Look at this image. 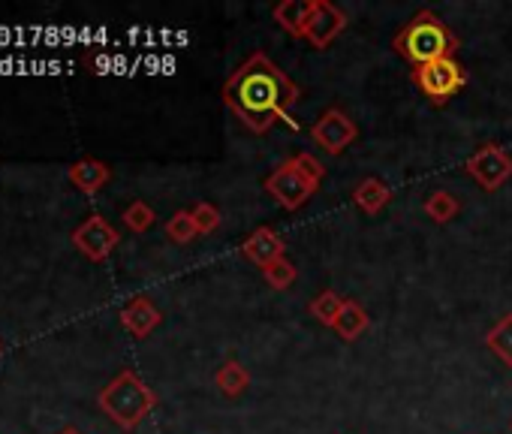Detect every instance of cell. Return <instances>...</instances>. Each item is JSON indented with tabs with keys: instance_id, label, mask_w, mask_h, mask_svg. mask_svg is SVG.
Wrapping results in <instances>:
<instances>
[{
	"instance_id": "15",
	"label": "cell",
	"mask_w": 512,
	"mask_h": 434,
	"mask_svg": "<svg viewBox=\"0 0 512 434\" xmlns=\"http://www.w3.org/2000/svg\"><path fill=\"white\" fill-rule=\"evenodd\" d=\"M308 4L311 0H284V4H278L275 7V22L287 31V34H293L296 40H305V19H308Z\"/></svg>"
},
{
	"instance_id": "12",
	"label": "cell",
	"mask_w": 512,
	"mask_h": 434,
	"mask_svg": "<svg viewBox=\"0 0 512 434\" xmlns=\"http://www.w3.org/2000/svg\"><path fill=\"white\" fill-rule=\"evenodd\" d=\"M392 202V190L389 184H383L380 178H362L356 187H353V205L362 211V214H380L386 205Z\"/></svg>"
},
{
	"instance_id": "6",
	"label": "cell",
	"mask_w": 512,
	"mask_h": 434,
	"mask_svg": "<svg viewBox=\"0 0 512 434\" xmlns=\"http://www.w3.org/2000/svg\"><path fill=\"white\" fill-rule=\"evenodd\" d=\"M464 172L485 190L494 193L500 190L509 178H512V154L497 145V142H485L479 145L467 160H464Z\"/></svg>"
},
{
	"instance_id": "16",
	"label": "cell",
	"mask_w": 512,
	"mask_h": 434,
	"mask_svg": "<svg viewBox=\"0 0 512 434\" xmlns=\"http://www.w3.org/2000/svg\"><path fill=\"white\" fill-rule=\"evenodd\" d=\"M214 383H217V389H220L226 398H238V395H244L247 386H250V371H247L241 362L229 359V362H223V365L217 368Z\"/></svg>"
},
{
	"instance_id": "21",
	"label": "cell",
	"mask_w": 512,
	"mask_h": 434,
	"mask_svg": "<svg viewBox=\"0 0 512 434\" xmlns=\"http://www.w3.org/2000/svg\"><path fill=\"white\" fill-rule=\"evenodd\" d=\"M263 278H266V284L272 287V290H278V293H284V290H290L293 284H296V278H299V272H296V266L284 257V260H278V263H272L269 269H263Z\"/></svg>"
},
{
	"instance_id": "11",
	"label": "cell",
	"mask_w": 512,
	"mask_h": 434,
	"mask_svg": "<svg viewBox=\"0 0 512 434\" xmlns=\"http://www.w3.org/2000/svg\"><path fill=\"white\" fill-rule=\"evenodd\" d=\"M160 320H163V314L148 296H136L121 308V323L133 338H148L160 326Z\"/></svg>"
},
{
	"instance_id": "24",
	"label": "cell",
	"mask_w": 512,
	"mask_h": 434,
	"mask_svg": "<svg viewBox=\"0 0 512 434\" xmlns=\"http://www.w3.org/2000/svg\"><path fill=\"white\" fill-rule=\"evenodd\" d=\"M58 434H82V431H79V428H73V425H67V428H61Z\"/></svg>"
},
{
	"instance_id": "22",
	"label": "cell",
	"mask_w": 512,
	"mask_h": 434,
	"mask_svg": "<svg viewBox=\"0 0 512 434\" xmlns=\"http://www.w3.org/2000/svg\"><path fill=\"white\" fill-rule=\"evenodd\" d=\"M154 208L148 205V202H142V199H136L133 205H127V211H124V224H127V230H133V233H148L151 227H154Z\"/></svg>"
},
{
	"instance_id": "5",
	"label": "cell",
	"mask_w": 512,
	"mask_h": 434,
	"mask_svg": "<svg viewBox=\"0 0 512 434\" xmlns=\"http://www.w3.org/2000/svg\"><path fill=\"white\" fill-rule=\"evenodd\" d=\"M410 79L434 106H446L452 97H458L467 88V70L455 58H443V61L416 67L410 73Z\"/></svg>"
},
{
	"instance_id": "2",
	"label": "cell",
	"mask_w": 512,
	"mask_h": 434,
	"mask_svg": "<svg viewBox=\"0 0 512 434\" xmlns=\"http://www.w3.org/2000/svg\"><path fill=\"white\" fill-rule=\"evenodd\" d=\"M395 52L416 70L443 58H455L461 43L452 34V28L431 10L416 13L398 34H395Z\"/></svg>"
},
{
	"instance_id": "4",
	"label": "cell",
	"mask_w": 512,
	"mask_h": 434,
	"mask_svg": "<svg viewBox=\"0 0 512 434\" xmlns=\"http://www.w3.org/2000/svg\"><path fill=\"white\" fill-rule=\"evenodd\" d=\"M97 404H100V410L112 422H118L121 428L133 431L157 407V395H154V389L136 371L127 368L112 383L103 386V392L97 395Z\"/></svg>"
},
{
	"instance_id": "9",
	"label": "cell",
	"mask_w": 512,
	"mask_h": 434,
	"mask_svg": "<svg viewBox=\"0 0 512 434\" xmlns=\"http://www.w3.org/2000/svg\"><path fill=\"white\" fill-rule=\"evenodd\" d=\"M118 242H121L118 230L106 221V217H100V214H91L88 221H85L82 227H76V233H73V245H76L88 260H94V263L109 260L112 251L118 248Z\"/></svg>"
},
{
	"instance_id": "13",
	"label": "cell",
	"mask_w": 512,
	"mask_h": 434,
	"mask_svg": "<svg viewBox=\"0 0 512 434\" xmlns=\"http://www.w3.org/2000/svg\"><path fill=\"white\" fill-rule=\"evenodd\" d=\"M368 326H371L368 311H365L356 299H347V302H344V311L338 314V320H335V326H332V332H335L338 338H344V341H359V338L368 332Z\"/></svg>"
},
{
	"instance_id": "10",
	"label": "cell",
	"mask_w": 512,
	"mask_h": 434,
	"mask_svg": "<svg viewBox=\"0 0 512 434\" xmlns=\"http://www.w3.org/2000/svg\"><path fill=\"white\" fill-rule=\"evenodd\" d=\"M241 257L250 260L253 266H260V269H269L272 263L284 260L287 257V245L284 239L272 230V227H256L244 242H241Z\"/></svg>"
},
{
	"instance_id": "20",
	"label": "cell",
	"mask_w": 512,
	"mask_h": 434,
	"mask_svg": "<svg viewBox=\"0 0 512 434\" xmlns=\"http://www.w3.org/2000/svg\"><path fill=\"white\" fill-rule=\"evenodd\" d=\"M166 236L175 242V245H190L199 230H196V221H193V214L190 211H175L169 221H166Z\"/></svg>"
},
{
	"instance_id": "19",
	"label": "cell",
	"mask_w": 512,
	"mask_h": 434,
	"mask_svg": "<svg viewBox=\"0 0 512 434\" xmlns=\"http://www.w3.org/2000/svg\"><path fill=\"white\" fill-rule=\"evenodd\" d=\"M344 296H338L335 290H323L317 299H311V305H308V311H311V317L317 320V323H323L326 329H332L335 326V320H338V314L344 311Z\"/></svg>"
},
{
	"instance_id": "1",
	"label": "cell",
	"mask_w": 512,
	"mask_h": 434,
	"mask_svg": "<svg viewBox=\"0 0 512 434\" xmlns=\"http://www.w3.org/2000/svg\"><path fill=\"white\" fill-rule=\"evenodd\" d=\"M226 109L256 136L269 133L275 124H287L299 130L290 118L299 103V85L266 55L253 52L223 85Z\"/></svg>"
},
{
	"instance_id": "7",
	"label": "cell",
	"mask_w": 512,
	"mask_h": 434,
	"mask_svg": "<svg viewBox=\"0 0 512 434\" xmlns=\"http://www.w3.org/2000/svg\"><path fill=\"white\" fill-rule=\"evenodd\" d=\"M347 28V13L332 0H311L305 19V43L314 49H329Z\"/></svg>"
},
{
	"instance_id": "23",
	"label": "cell",
	"mask_w": 512,
	"mask_h": 434,
	"mask_svg": "<svg viewBox=\"0 0 512 434\" xmlns=\"http://www.w3.org/2000/svg\"><path fill=\"white\" fill-rule=\"evenodd\" d=\"M190 214H193V221H196V230H199V236H211L217 227H220V208H214L211 202H196L193 208H190Z\"/></svg>"
},
{
	"instance_id": "8",
	"label": "cell",
	"mask_w": 512,
	"mask_h": 434,
	"mask_svg": "<svg viewBox=\"0 0 512 434\" xmlns=\"http://www.w3.org/2000/svg\"><path fill=\"white\" fill-rule=\"evenodd\" d=\"M311 136H314V142H317L326 154L341 157V154L356 142L359 127H356V121H353L344 109L332 106V109H326V112L317 118V124L311 127Z\"/></svg>"
},
{
	"instance_id": "18",
	"label": "cell",
	"mask_w": 512,
	"mask_h": 434,
	"mask_svg": "<svg viewBox=\"0 0 512 434\" xmlns=\"http://www.w3.org/2000/svg\"><path fill=\"white\" fill-rule=\"evenodd\" d=\"M422 211H425V214L431 217L434 224H440V227H443V224H449L452 217H455V214L461 211V202H458V199H455V196H452L449 190H434V193H431V196L425 199Z\"/></svg>"
},
{
	"instance_id": "14",
	"label": "cell",
	"mask_w": 512,
	"mask_h": 434,
	"mask_svg": "<svg viewBox=\"0 0 512 434\" xmlns=\"http://www.w3.org/2000/svg\"><path fill=\"white\" fill-rule=\"evenodd\" d=\"M109 178H112V169L103 160H94V157H85V160L70 166V181L85 193H97Z\"/></svg>"
},
{
	"instance_id": "17",
	"label": "cell",
	"mask_w": 512,
	"mask_h": 434,
	"mask_svg": "<svg viewBox=\"0 0 512 434\" xmlns=\"http://www.w3.org/2000/svg\"><path fill=\"white\" fill-rule=\"evenodd\" d=\"M485 347L503 362V365H509L512 368V314H506V317H500L491 329H488V335H485Z\"/></svg>"
},
{
	"instance_id": "3",
	"label": "cell",
	"mask_w": 512,
	"mask_h": 434,
	"mask_svg": "<svg viewBox=\"0 0 512 434\" xmlns=\"http://www.w3.org/2000/svg\"><path fill=\"white\" fill-rule=\"evenodd\" d=\"M323 178H326V166H323L314 154L302 151V154L284 160V163L266 178L263 187H266V193H269L281 208L299 211V208L308 205L311 196L320 190Z\"/></svg>"
}]
</instances>
